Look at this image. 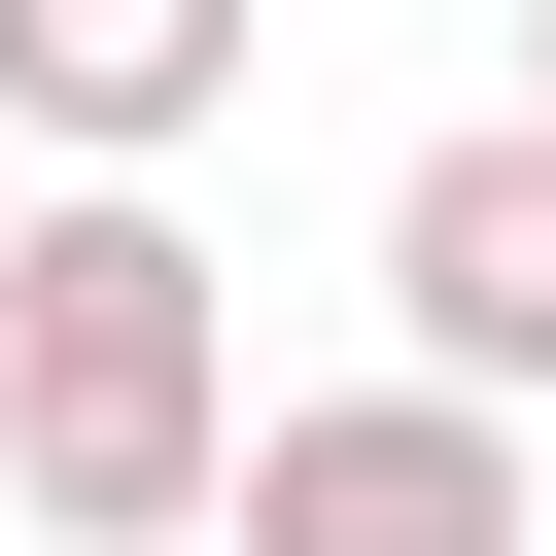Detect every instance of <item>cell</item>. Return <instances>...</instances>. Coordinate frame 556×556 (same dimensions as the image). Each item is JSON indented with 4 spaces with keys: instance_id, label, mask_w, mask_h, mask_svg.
<instances>
[{
    "instance_id": "277c9868",
    "label": "cell",
    "mask_w": 556,
    "mask_h": 556,
    "mask_svg": "<svg viewBox=\"0 0 556 556\" xmlns=\"http://www.w3.org/2000/svg\"><path fill=\"white\" fill-rule=\"evenodd\" d=\"M243 70H278V0H0V139L35 174H174Z\"/></svg>"
},
{
    "instance_id": "5b68a950",
    "label": "cell",
    "mask_w": 556,
    "mask_h": 556,
    "mask_svg": "<svg viewBox=\"0 0 556 556\" xmlns=\"http://www.w3.org/2000/svg\"><path fill=\"white\" fill-rule=\"evenodd\" d=\"M521 139H556V35H521Z\"/></svg>"
},
{
    "instance_id": "6da1fadb",
    "label": "cell",
    "mask_w": 556,
    "mask_h": 556,
    "mask_svg": "<svg viewBox=\"0 0 556 556\" xmlns=\"http://www.w3.org/2000/svg\"><path fill=\"white\" fill-rule=\"evenodd\" d=\"M243 452V278L174 174H35L0 208V556H208Z\"/></svg>"
},
{
    "instance_id": "3957f363",
    "label": "cell",
    "mask_w": 556,
    "mask_h": 556,
    "mask_svg": "<svg viewBox=\"0 0 556 556\" xmlns=\"http://www.w3.org/2000/svg\"><path fill=\"white\" fill-rule=\"evenodd\" d=\"M382 313H417L452 417H556V139H521V104H452V139L382 174Z\"/></svg>"
},
{
    "instance_id": "7a4b0ae2",
    "label": "cell",
    "mask_w": 556,
    "mask_h": 556,
    "mask_svg": "<svg viewBox=\"0 0 556 556\" xmlns=\"http://www.w3.org/2000/svg\"><path fill=\"white\" fill-rule=\"evenodd\" d=\"M208 556H556V452L452 417V382H243Z\"/></svg>"
}]
</instances>
